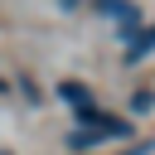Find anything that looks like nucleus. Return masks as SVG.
<instances>
[{"label": "nucleus", "instance_id": "1", "mask_svg": "<svg viewBox=\"0 0 155 155\" xmlns=\"http://www.w3.org/2000/svg\"><path fill=\"white\" fill-rule=\"evenodd\" d=\"M126 140H136V121L121 116V111H107V107H97L92 116H82L63 136V145L73 155H87V150H102V145H126Z\"/></svg>", "mask_w": 155, "mask_h": 155}, {"label": "nucleus", "instance_id": "2", "mask_svg": "<svg viewBox=\"0 0 155 155\" xmlns=\"http://www.w3.org/2000/svg\"><path fill=\"white\" fill-rule=\"evenodd\" d=\"M58 97L68 102L73 121H82V116H92V111H97V97H92V87H87V82H78V78H58Z\"/></svg>", "mask_w": 155, "mask_h": 155}, {"label": "nucleus", "instance_id": "3", "mask_svg": "<svg viewBox=\"0 0 155 155\" xmlns=\"http://www.w3.org/2000/svg\"><path fill=\"white\" fill-rule=\"evenodd\" d=\"M97 10L116 24V39H131V34L140 29V5H136V0H102Z\"/></svg>", "mask_w": 155, "mask_h": 155}, {"label": "nucleus", "instance_id": "4", "mask_svg": "<svg viewBox=\"0 0 155 155\" xmlns=\"http://www.w3.org/2000/svg\"><path fill=\"white\" fill-rule=\"evenodd\" d=\"M150 53H155V24H140V29L126 39V53H121V63H126V68H136V63H145Z\"/></svg>", "mask_w": 155, "mask_h": 155}, {"label": "nucleus", "instance_id": "5", "mask_svg": "<svg viewBox=\"0 0 155 155\" xmlns=\"http://www.w3.org/2000/svg\"><path fill=\"white\" fill-rule=\"evenodd\" d=\"M155 111V87H136V97H131V116H150Z\"/></svg>", "mask_w": 155, "mask_h": 155}, {"label": "nucleus", "instance_id": "6", "mask_svg": "<svg viewBox=\"0 0 155 155\" xmlns=\"http://www.w3.org/2000/svg\"><path fill=\"white\" fill-rule=\"evenodd\" d=\"M102 155H155V136H145V140H126L121 150H102Z\"/></svg>", "mask_w": 155, "mask_h": 155}, {"label": "nucleus", "instance_id": "7", "mask_svg": "<svg viewBox=\"0 0 155 155\" xmlns=\"http://www.w3.org/2000/svg\"><path fill=\"white\" fill-rule=\"evenodd\" d=\"M82 5H87V0H58V10H63V15H78Z\"/></svg>", "mask_w": 155, "mask_h": 155}, {"label": "nucleus", "instance_id": "8", "mask_svg": "<svg viewBox=\"0 0 155 155\" xmlns=\"http://www.w3.org/2000/svg\"><path fill=\"white\" fill-rule=\"evenodd\" d=\"M0 97H10V82H5V78H0Z\"/></svg>", "mask_w": 155, "mask_h": 155}, {"label": "nucleus", "instance_id": "9", "mask_svg": "<svg viewBox=\"0 0 155 155\" xmlns=\"http://www.w3.org/2000/svg\"><path fill=\"white\" fill-rule=\"evenodd\" d=\"M0 155H10V150H0Z\"/></svg>", "mask_w": 155, "mask_h": 155}]
</instances>
